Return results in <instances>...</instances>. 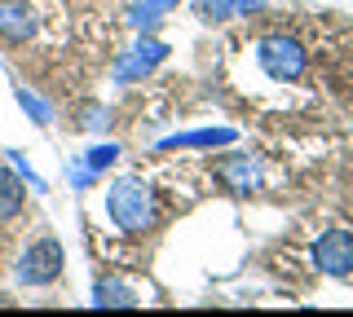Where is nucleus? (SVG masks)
Returning <instances> with one entry per match:
<instances>
[{
  "mask_svg": "<svg viewBox=\"0 0 353 317\" xmlns=\"http://www.w3.org/2000/svg\"><path fill=\"white\" fill-rule=\"evenodd\" d=\"M115 159H119V146H115V141H102V146H93V150L84 155V163H88V168L97 172V177H102V172H106V168H110Z\"/></svg>",
  "mask_w": 353,
  "mask_h": 317,
  "instance_id": "14",
  "label": "nucleus"
},
{
  "mask_svg": "<svg viewBox=\"0 0 353 317\" xmlns=\"http://www.w3.org/2000/svg\"><path fill=\"white\" fill-rule=\"evenodd\" d=\"M80 128H88V133H106V128H110V111L102 102H88L80 111Z\"/></svg>",
  "mask_w": 353,
  "mask_h": 317,
  "instance_id": "15",
  "label": "nucleus"
},
{
  "mask_svg": "<svg viewBox=\"0 0 353 317\" xmlns=\"http://www.w3.org/2000/svg\"><path fill=\"white\" fill-rule=\"evenodd\" d=\"M212 177H216V185H221L225 194L248 199V194L261 190L265 172H261V159H256V155H221L216 168H212Z\"/></svg>",
  "mask_w": 353,
  "mask_h": 317,
  "instance_id": "6",
  "label": "nucleus"
},
{
  "mask_svg": "<svg viewBox=\"0 0 353 317\" xmlns=\"http://www.w3.org/2000/svg\"><path fill=\"white\" fill-rule=\"evenodd\" d=\"M314 269L327 278H353V229L331 225L314 243Z\"/></svg>",
  "mask_w": 353,
  "mask_h": 317,
  "instance_id": "4",
  "label": "nucleus"
},
{
  "mask_svg": "<svg viewBox=\"0 0 353 317\" xmlns=\"http://www.w3.org/2000/svg\"><path fill=\"white\" fill-rule=\"evenodd\" d=\"M137 304V291L119 278H97L93 282V309H132Z\"/></svg>",
  "mask_w": 353,
  "mask_h": 317,
  "instance_id": "11",
  "label": "nucleus"
},
{
  "mask_svg": "<svg viewBox=\"0 0 353 317\" xmlns=\"http://www.w3.org/2000/svg\"><path fill=\"white\" fill-rule=\"evenodd\" d=\"M14 97H18L22 115H27V119H31L36 128H49V124H53V106L44 102L40 93H31V89H14Z\"/></svg>",
  "mask_w": 353,
  "mask_h": 317,
  "instance_id": "13",
  "label": "nucleus"
},
{
  "mask_svg": "<svg viewBox=\"0 0 353 317\" xmlns=\"http://www.w3.org/2000/svg\"><path fill=\"white\" fill-rule=\"evenodd\" d=\"M36 36H40V9L31 0H0V40L31 45Z\"/></svg>",
  "mask_w": 353,
  "mask_h": 317,
  "instance_id": "7",
  "label": "nucleus"
},
{
  "mask_svg": "<svg viewBox=\"0 0 353 317\" xmlns=\"http://www.w3.org/2000/svg\"><path fill=\"white\" fill-rule=\"evenodd\" d=\"M62 265H66V256H62V243L58 238H36V243H27L22 247V256H18V265H14V282L18 287H53V282L62 278Z\"/></svg>",
  "mask_w": 353,
  "mask_h": 317,
  "instance_id": "2",
  "label": "nucleus"
},
{
  "mask_svg": "<svg viewBox=\"0 0 353 317\" xmlns=\"http://www.w3.org/2000/svg\"><path fill=\"white\" fill-rule=\"evenodd\" d=\"M239 133L234 128H185V133H172V137H163L159 141V150H225V146H234Z\"/></svg>",
  "mask_w": 353,
  "mask_h": 317,
  "instance_id": "8",
  "label": "nucleus"
},
{
  "mask_svg": "<svg viewBox=\"0 0 353 317\" xmlns=\"http://www.w3.org/2000/svg\"><path fill=\"white\" fill-rule=\"evenodd\" d=\"M256 62L274 84H296L305 75V67H309V53H305V45L296 36L274 31V36H265L256 45Z\"/></svg>",
  "mask_w": 353,
  "mask_h": 317,
  "instance_id": "3",
  "label": "nucleus"
},
{
  "mask_svg": "<svg viewBox=\"0 0 353 317\" xmlns=\"http://www.w3.org/2000/svg\"><path fill=\"white\" fill-rule=\"evenodd\" d=\"M27 207V181L14 168H0V221H14Z\"/></svg>",
  "mask_w": 353,
  "mask_h": 317,
  "instance_id": "12",
  "label": "nucleus"
},
{
  "mask_svg": "<svg viewBox=\"0 0 353 317\" xmlns=\"http://www.w3.org/2000/svg\"><path fill=\"white\" fill-rule=\"evenodd\" d=\"M66 181H71V185H75V190H88V185H93V181H97V172H93V168H88V163H84V159H71V163H66Z\"/></svg>",
  "mask_w": 353,
  "mask_h": 317,
  "instance_id": "17",
  "label": "nucleus"
},
{
  "mask_svg": "<svg viewBox=\"0 0 353 317\" xmlns=\"http://www.w3.org/2000/svg\"><path fill=\"white\" fill-rule=\"evenodd\" d=\"M265 9V0H194V18L199 23H234Z\"/></svg>",
  "mask_w": 353,
  "mask_h": 317,
  "instance_id": "9",
  "label": "nucleus"
},
{
  "mask_svg": "<svg viewBox=\"0 0 353 317\" xmlns=\"http://www.w3.org/2000/svg\"><path fill=\"white\" fill-rule=\"evenodd\" d=\"M176 5H181V0H132V5L124 9V23H128L132 31H141V36H146V31L159 27L163 14H172Z\"/></svg>",
  "mask_w": 353,
  "mask_h": 317,
  "instance_id": "10",
  "label": "nucleus"
},
{
  "mask_svg": "<svg viewBox=\"0 0 353 317\" xmlns=\"http://www.w3.org/2000/svg\"><path fill=\"white\" fill-rule=\"evenodd\" d=\"M163 58H168V45H163V40H154L150 31H146L137 45L124 49V53L115 58V71H110V80H115V84H137V80H146V75L159 67Z\"/></svg>",
  "mask_w": 353,
  "mask_h": 317,
  "instance_id": "5",
  "label": "nucleus"
},
{
  "mask_svg": "<svg viewBox=\"0 0 353 317\" xmlns=\"http://www.w3.org/2000/svg\"><path fill=\"white\" fill-rule=\"evenodd\" d=\"M106 216L119 234H146L159 221V203H154V190L141 177H119L106 190Z\"/></svg>",
  "mask_w": 353,
  "mask_h": 317,
  "instance_id": "1",
  "label": "nucleus"
},
{
  "mask_svg": "<svg viewBox=\"0 0 353 317\" xmlns=\"http://www.w3.org/2000/svg\"><path fill=\"white\" fill-rule=\"evenodd\" d=\"M9 168H14V172H18V177H22V181H27V190H36V194H44V190H49V185H44V177H36V172H31V163H27V159H22V155H18V150H9Z\"/></svg>",
  "mask_w": 353,
  "mask_h": 317,
  "instance_id": "16",
  "label": "nucleus"
}]
</instances>
